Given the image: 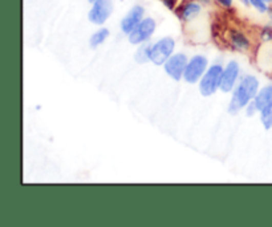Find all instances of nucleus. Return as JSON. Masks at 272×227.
<instances>
[{
	"mask_svg": "<svg viewBox=\"0 0 272 227\" xmlns=\"http://www.w3.org/2000/svg\"><path fill=\"white\" fill-rule=\"evenodd\" d=\"M258 93H259V80L251 74L243 75L234 89L230 105H228V112L231 115H237L240 110L246 109L247 105L255 99Z\"/></svg>",
	"mask_w": 272,
	"mask_h": 227,
	"instance_id": "f257e3e1",
	"label": "nucleus"
},
{
	"mask_svg": "<svg viewBox=\"0 0 272 227\" xmlns=\"http://www.w3.org/2000/svg\"><path fill=\"white\" fill-rule=\"evenodd\" d=\"M223 66L219 64H214L207 69L203 77L199 81V93L203 96H211L219 90L220 80H222Z\"/></svg>",
	"mask_w": 272,
	"mask_h": 227,
	"instance_id": "f03ea898",
	"label": "nucleus"
},
{
	"mask_svg": "<svg viewBox=\"0 0 272 227\" xmlns=\"http://www.w3.org/2000/svg\"><path fill=\"white\" fill-rule=\"evenodd\" d=\"M175 41L173 37H163L152 45L150 49V62L157 66H163L169 58L174 55Z\"/></svg>",
	"mask_w": 272,
	"mask_h": 227,
	"instance_id": "7ed1b4c3",
	"label": "nucleus"
},
{
	"mask_svg": "<svg viewBox=\"0 0 272 227\" xmlns=\"http://www.w3.org/2000/svg\"><path fill=\"white\" fill-rule=\"evenodd\" d=\"M114 10L113 0H96L88 12V20L93 26H104Z\"/></svg>",
	"mask_w": 272,
	"mask_h": 227,
	"instance_id": "20e7f679",
	"label": "nucleus"
},
{
	"mask_svg": "<svg viewBox=\"0 0 272 227\" xmlns=\"http://www.w3.org/2000/svg\"><path fill=\"white\" fill-rule=\"evenodd\" d=\"M157 28V22L153 17H143V20L134 28L132 33L128 35V41L132 45H141L149 41L150 37L154 35Z\"/></svg>",
	"mask_w": 272,
	"mask_h": 227,
	"instance_id": "39448f33",
	"label": "nucleus"
},
{
	"mask_svg": "<svg viewBox=\"0 0 272 227\" xmlns=\"http://www.w3.org/2000/svg\"><path fill=\"white\" fill-rule=\"evenodd\" d=\"M208 69V60L204 56L197 55L194 57L189 60V64L186 66L185 74H183V80L187 83H198L203 77V74L207 71Z\"/></svg>",
	"mask_w": 272,
	"mask_h": 227,
	"instance_id": "423d86ee",
	"label": "nucleus"
},
{
	"mask_svg": "<svg viewBox=\"0 0 272 227\" xmlns=\"http://www.w3.org/2000/svg\"><path fill=\"white\" fill-rule=\"evenodd\" d=\"M187 64V56L183 55V53H174V55L165 62L163 69H165V73L168 74L169 77L174 80L175 82H179L181 80H183V74H185Z\"/></svg>",
	"mask_w": 272,
	"mask_h": 227,
	"instance_id": "0eeeda50",
	"label": "nucleus"
},
{
	"mask_svg": "<svg viewBox=\"0 0 272 227\" xmlns=\"http://www.w3.org/2000/svg\"><path fill=\"white\" fill-rule=\"evenodd\" d=\"M240 66L237 61H230L223 69L219 90L223 93H233L239 80Z\"/></svg>",
	"mask_w": 272,
	"mask_h": 227,
	"instance_id": "6e6552de",
	"label": "nucleus"
},
{
	"mask_svg": "<svg viewBox=\"0 0 272 227\" xmlns=\"http://www.w3.org/2000/svg\"><path fill=\"white\" fill-rule=\"evenodd\" d=\"M143 16H145V8L139 4H136L129 10V12L122 17L120 22V28L121 32L125 33V35H129L134 31L137 26L139 22L143 20Z\"/></svg>",
	"mask_w": 272,
	"mask_h": 227,
	"instance_id": "1a4fd4ad",
	"label": "nucleus"
},
{
	"mask_svg": "<svg viewBox=\"0 0 272 227\" xmlns=\"http://www.w3.org/2000/svg\"><path fill=\"white\" fill-rule=\"evenodd\" d=\"M175 15L179 20L185 22H190L197 19L202 12V4L198 0H187L175 8Z\"/></svg>",
	"mask_w": 272,
	"mask_h": 227,
	"instance_id": "9d476101",
	"label": "nucleus"
},
{
	"mask_svg": "<svg viewBox=\"0 0 272 227\" xmlns=\"http://www.w3.org/2000/svg\"><path fill=\"white\" fill-rule=\"evenodd\" d=\"M227 40H228V44L233 46L235 51L239 52H249L251 49V40H249L248 36L240 31V29H230L228 33H227Z\"/></svg>",
	"mask_w": 272,
	"mask_h": 227,
	"instance_id": "9b49d317",
	"label": "nucleus"
},
{
	"mask_svg": "<svg viewBox=\"0 0 272 227\" xmlns=\"http://www.w3.org/2000/svg\"><path fill=\"white\" fill-rule=\"evenodd\" d=\"M254 102L259 111L264 109L266 106H268L269 103H272V85H267L263 89H260L259 93L256 94Z\"/></svg>",
	"mask_w": 272,
	"mask_h": 227,
	"instance_id": "f8f14e48",
	"label": "nucleus"
},
{
	"mask_svg": "<svg viewBox=\"0 0 272 227\" xmlns=\"http://www.w3.org/2000/svg\"><path fill=\"white\" fill-rule=\"evenodd\" d=\"M109 35H110L109 29L100 28L98 31H96V32H94L93 35L91 36V39H89V46H91L92 49L98 48L101 44H104V42L107 41V39L109 37Z\"/></svg>",
	"mask_w": 272,
	"mask_h": 227,
	"instance_id": "ddd939ff",
	"label": "nucleus"
},
{
	"mask_svg": "<svg viewBox=\"0 0 272 227\" xmlns=\"http://www.w3.org/2000/svg\"><path fill=\"white\" fill-rule=\"evenodd\" d=\"M150 49H152V45L146 41L143 44H141L138 46V49L134 53V60L138 64H146V62L150 61Z\"/></svg>",
	"mask_w": 272,
	"mask_h": 227,
	"instance_id": "4468645a",
	"label": "nucleus"
},
{
	"mask_svg": "<svg viewBox=\"0 0 272 227\" xmlns=\"http://www.w3.org/2000/svg\"><path fill=\"white\" fill-rule=\"evenodd\" d=\"M260 122H262L263 127L266 130H271L272 128V103L266 106L264 109L260 110Z\"/></svg>",
	"mask_w": 272,
	"mask_h": 227,
	"instance_id": "2eb2a0df",
	"label": "nucleus"
},
{
	"mask_svg": "<svg viewBox=\"0 0 272 227\" xmlns=\"http://www.w3.org/2000/svg\"><path fill=\"white\" fill-rule=\"evenodd\" d=\"M249 6L259 13H268L269 11L268 3H266L264 0H249Z\"/></svg>",
	"mask_w": 272,
	"mask_h": 227,
	"instance_id": "dca6fc26",
	"label": "nucleus"
},
{
	"mask_svg": "<svg viewBox=\"0 0 272 227\" xmlns=\"http://www.w3.org/2000/svg\"><path fill=\"white\" fill-rule=\"evenodd\" d=\"M263 41H272V27H264L260 33Z\"/></svg>",
	"mask_w": 272,
	"mask_h": 227,
	"instance_id": "f3484780",
	"label": "nucleus"
},
{
	"mask_svg": "<svg viewBox=\"0 0 272 227\" xmlns=\"http://www.w3.org/2000/svg\"><path fill=\"white\" fill-rule=\"evenodd\" d=\"M162 3L168 10L175 11V8H177L179 4V0H162Z\"/></svg>",
	"mask_w": 272,
	"mask_h": 227,
	"instance_id": "a211bd4d",
	"label": "nucleus"
},
{
	"mask_svg": "<svg viewBox=\"0 0 272 227\" xmlns=\"http://www.w3.org/2000/svg\"><path fill=\"white\" fill-rule=\"evenodd\" d=\"M259 111V110H258V107H256V105H255V102H249L248 105H247V107H246V114L248 116H254L256 114V112Z\"/></svg>",
	"mask_w": 272,
	"mask_h": 227,
	"instance_id": "6ab92c4d",
	"label": "nucleus"
},
{
	"mask_svg": "<svg viewBox=\"0 0 272 227\" xmlns=\"http://www.w3.org/2000/svg\"><path fill=\"white\" fill-rule=\"evenodd\" d=\"M217 2V4L219 7H222V8H224V10H228V8H231L234 4V0H215Z\"/></svg>",
	"mask_w": 272,
	"mask_h": 227,
	"instance_id": "aec40b11",
	"label": "nucleus"
},
{
	"mask_svg": "<svg viewBox=\"0 0 272 227\" xmlns=\"http://www.w3.org/2000/svg\"><path fill=\"white\" fill-rule=\"evenodd\" d=\"M240 3L244 4L246 7H248L249 6V0H240Z\"/></svg>",
	"mask_w": 272,
	"mask_h": 227,
	"instance_id": "412c9836",
	"label": "nucleus"
},
{
	"mask_svg": "<svg viewBox=\"0 0 272 227\" xmlns=\"http://www.w3.org/2000/svg\"><path fill=\"white\" fill-rule=\"evenodd\" d=\"M198 2H199V3H201L202 6H203V4H208V3H210V0H198Z\"/></svg>",
	"mask_w": 272,
	"mask_h": 227,
	"instance_id": "4be33fe9",
	"label": "nucleus"
},
{
	"mask_svg": "<svg viewBox=\"0 0 272 227\" xmlns=\"http://www.w3.org/2000/svg\"><path fill=\"white\" fill-rule=\"evenodd\" d=\"M268 16H269V20H271V22H272V8H269V11H268Z\"/></svg>",
	"mask_w": 272,
	"mask_h": 227,
	"instance_id": "5701e85b",
	"label": "nucleus"
},
{
	"mask_svg": "<svg viewBox=\"0 0 272 227\" xmlns=\"http://www.w3.org/2000/svg\"><path fill=\"white\" fill-rule=\"evenodd\" d=\"M88 2H89V3H91V4H93L94 2H96V0H88Z\"/></svg>",
	"mask_w": 272,
	"mask_h": 227,
	"instance_id": "b1692460",
	"label": "nucleus"
},
{
	"mask_svg": "<svg viewBox=\"0 0 272 227\" xmlns=\"http://www.w3.org/2000/svg\"><path fill=\"white\" fill-rule=\"evenodd\" d=\"M266 3H272V0H264Z\"/></svg>",
	"mask_w": 272,
	"mask_h": 227,
	"instance_id": "393cba45",
	"label": "nucleus"
}]
</instances>
